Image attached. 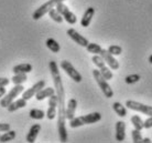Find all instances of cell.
I'll use <instances>...</instances> for the list:
<instances>
[{
  "label": "cell",
  "mask_w": 152,
  "mask_h": 143,
  "mask_svg": "<svg viewBox=\"0 0 152 143\" xmlns=\"http://www.w3.org/2000/svg\"><path fill=\"white\" fill-rule=\"evenodd\" d=\"M131 136H132V142L133 143H143V138L141 136L140 130L133 129L131 131Z\"/></svg>",
  "instance_id": "83f0119b"
},
{
  "label": "cell",
  "mask_w": 152,
  "mask_h": 143,
  "mask_svg": "<svg viewBox=\"0 0 152 143\" xmlns=\"http://www.w3.org/2000/svg\"><path fill=\"white\" fill-rule=\"evenodd\" d=\"M143 128L145 129H151L152 128V116H150L147 120L143 122Z\"/></svg>",
  "instance_id": "1f68e13d"
},
{
  "label": "cell",
  "mask_w": 152,
  "mask_h": 143,
  "mask_svg": "<svg viewBox=\"0 0 152 143\" xmlns=\"http://www.w3.org/2000/svg\"><path fill=\"white\" fill-rule=\"evenodd\" d=\"M53 94H55V89L54 88H45L44 87L43 89H41L35 94V99L38 101H42L44 100V99H46V98H50L51 96H53Z\"/></svg>",
  "instance_id": "ac0fdd59"
},
{
  "label": "cell",
  "mask_w": 152,
  "mask_h": 143,
  "mask_svg": "<svg viewBox=\"0 0 152 143\" xmlns=\"http://www.w3.org/2000/svg\"><path fill=\"white\" fill-rule=\"evenodd\" d=\"M108 52L111 53L113 56H119L122 52V48L120 46H117V44H113L108 48Z\"/></svg>",
  "instance_id": "4dcf8cb0"
},
{
  "label": "cell",
  "mask_w": 152,
  "mask_h": 143,
  "mask_svg": "<svg viewBox=\"0 0 152 143\" xmlns=\"http://www.w3.org/2000/svg\"><path fill=\"white\" fill-rule=\"evenodd\" d=\"M48 13H49L50 18L53 20V21L57 22V23H62V22H63V20H64V18L62 17L61 13L57 11L56 9H54V8H53V9H51Z\"/></svg>",
  "instance_id": "cb8c5ba5"
},
{
  "label": "cell",
  "mask_w": 152,
  "mask_h": 143,
  "mask_svg": "<svg viewBox=\"0 0 152 143\" xmlns=\"http://www.w3.org/2000/svg\"><path fill=\"white\" fill-rule=\"evenodd\" d=\"M95 15V8L93 7H89L87 8L85 12H84L83 17H82V19H80V26L84 28H87L91 22V19H93V17Z\"/></svg>",
  "instance_id": "4fadbf2b"
},
{
  "label": "cell",
  "mask_w": 152,
  "mask_h": 143,
  "mask_svg": "<svg viewBox=\"0 0 152 143\" xmlns=\"http://www.w3.org/2000/svg\"><path fill=\"white\" fill-rule=\"evenodd\" d=\"M56 10L62 15V17L64 18V20L69 24H75L77 22V18L76 16L73 13L71 10L69 9L67 6H65L63 2H60V4H56Z\"/></svg>",
  "instance_id": "9c48e42d"
},
{
  "label": "cell",
  "mask_w": 152,
  "mask_h": 143,
  "mask_svg": "<svg viewBox=\"0 0 152 143\" xmlns=\"http://www.w3.org/2000/svg\"><path fill=\"white\" fill-rule=\"evenodd\" d=\"M93 76H94V79L96 80L98 87L100 88V90H102V92L104 93V96L106 98H108V99H110V98L114 97V91H113L111 87L109 85L108 81L104 78L103 74L100 73V71L96 69L93 70Z\"/></svg>",
  "instance_id": "3957f363"
},
{
  "label": "cell",
  "mask_w": 152,
  "mask_h": 143,
  "mask_svg": "<svg viewBox=\"0 0 152 143\" xmlns=\"http://www.w3.org/2000/svg\"><path fill=\"white\" fill-rule=\"evenodd\" d=\"M45 44H46V47H48V49L51 50L52 52H54V53H57V52H60V50H61V46H60V43L57 42L56 40L53 39V38L46 39Z\"/></svg>",
  "instance_id": "ffe728a7"
},
{
  "label": "cell",
  "mask_w": 152,
  "mask_h": 143,
  "mask_svg": "<svg viewBox=\"0 0 152 143\" xmlns=\"http://www.w3.org/2000/svg\"><path fill=\"white\" fill-rule=\"evenodd\" d=\"M126 139V123L124 121H117L116 123V140L122 142Z\"/></svg>",
  "instance_id": "2e32d148"
},
{
  "label": "cell",
  "mask_w": 152,
  "mask_h": 143,
  "mask_svg": "<svg viewBox=\"0 0 152 143\" xmlns=\"http://www.w3.org/2000/svg\"><path fill=\"white\" fill-rule=\"evenodd\" d=\"M40 131H41V125H40L39 123L33 124V125L30 128L29 132H28L27 138H26V141H27V142H29V143L35 142V140H37V138H38Z\"/></svg>",
  "instance_id": "5bb4252c"
},
{
  "label": "cell",
  "mask_w": 152,
  "mask_h": 143,
  "mask_svg": "<svg viewBox=\"0 0 152 143\" xmlns=\"http://www.w3.org/2000/svg\"><path fill=\"white\" fill-rule=\"evenodd\" d=\"M29 116H30L31 119L42 120L45 116V112L43 110H40V109H32V110H30V112H29Z\"/></svg>",
  "instance_id": "603a6c76"
},
{
  "label": "cell",
  "mask_w": 152,
  "mask_h": 143,
  "mask_svg": "<svg viewBox=\"0 0 152 143\" xmlns=\"http://www.w3.org/2000/svg\"><path fill=\"white\" fill-rule=\"evenodd\" d=\"M66 33H67V36L72 39L74 42H76L78 46H80V47H85V48H86L87 44L89 43L87 39L85 38V37H83L80 33H78V32H77L75 29H73V28L69 29V30L66 31Z\"/></svg>",
  "instance_id": "8fae6325"
},
{
  "label": "cell",
  "mask_w": 152,
  "mask_h": 143,
  "mask_svg": "<svg viewBox=\"0 0 152 143\" xmlns=\"http://www.w3.org/2000/svg\"><path fill=\"white\" fill-rule=\"evenodd\" d=\"M76 109H77V101L76 99H69L66 105V110H65V114H66V120H72L75 116Z\"/></svg>",
  "instance_id": "9a60e30c"
},
{
  "label": "cell",
  "mask_w": 152,
  "mask_h": 143,
  "mask_svg": "<svg viewBox=\"0 0 152 143\" xmlns=\"http://www.w3.org/2000/svg\"><path fill=\"white\" fill-rule=\"evenodd\" d=\"M10 130V124L9 123H0V132H6Z\"/></svg>",
  "instance_id": "d6a6232c"
},
{
  "label": "cell",
  "mask_w": 152,
  "mask_h": 143,
  "mask_svg": "<svg viewBox=\"0 0 152 143\" xmlns=\"http://www.w3.org/2000/svg\"><path fill=\"white\" fill-rule=\"evenodd\" d=\"M140 80V76L139 74H129L127 76L125 79V82L127 84H132V83H136Z\"/></svg>",
  "instance_id": "f546056e"
},
{
  "label": "cell",
  "mask_w": 152,
  "mask_h": 143,
  "mask_svg": "<svg viewBox=\"0 0 152 143\" xmlns=\"http://www.w3.org/2000/svg\"><path fill=\"white\" fill-rule=\"evenodd\" d=\"M0 136H1V134H0Z\"/></svg>",
  "instance_id": "74e56055"
},
{
  "label": "cell",
  "mask_w": 152,
  "mask_h": 143,
  "mask_svg": "<svg viewBox=\"0 0 152 143\" xmlns=\"http://www.w3.org/2000/svg\"><path fill=\"white\" fill-rule=\"evenodd\" d=\"M61 69L64 70L65 72H66V74L72 79L73 81L76 82V83H80V82H82V80H83L82 74H80V72L73 67L72 63L69 61H67V60L61 61Z\"/></svg>",
  "instance_id": "52a82bcc"
},
{
  "label": "cell",
  "mask_w": 152,
  "mask_h": 143,
  "mask_svg": "<svg viewBox=\"0 0 152 143\" xmlns=\"http://www.w3.org/2000/svg\"><path fill=\"white\" fill-rule=\"evenodd\" d=\"M151 142V140L149 139V138H143V143H150Z\"/></svg>",
  "instance_id": "d590c367"
},
{
  "label": "cell",
  "mask_w": 152,
  "mask_h": 143,
  "mask_svg": "<svg viewBox=\"0 0 152 143\" xmlns=\"http://www.w3.org/2000/svg\"><path fill=\"white\" fill-rule=\"evenodd\" d=\"M27 107V100L26 99H18V100H13L10 103V104L8 105L7 109L9 112H15L17 110H19V109H22V108H26Z\"/></svg>",
  "instance_id": "e0dca14e"
},
{
  "label": "cell",
  "mask_w": 152,
  "mask_h": 143,
  "mask_svg": "<svg viewBox=\"0 0 152 143\" xmlns=\"http://www.w3.org/2000/svg\"><path fill=\"white\" fill-rule=\"evenodd\" d=\"M10 80L8 78H0V87H6L9 84Z\"/></svg>",
  "instance_id": "836d02e7"
},
{
  "label": "cell",
  "mask_w": 152,
  "mask_h": 143,
  "mask_svg": "<svg viewBox=\"0 0 152 143\" xmlns=\"http://www.w3.org/2000/svg\"><path fill=\"white\" fill-rule=\"evenodd\" d=\"M100 120H102V114L99 112H93L82 116L73 118L72 120H69V127L72 129H75L78 128V127H82V125H86V124L96 123Z\"/></svg>",
  "instance_id": "7a4b0ae2"
},
{
  "label": "cell",
  "mask_w": 152,
  "mask_h": 143,
  "mask_svg": "<svg viewBox=\"0 0 152 143\" xmlns=\"http://www.w3.org/2000/svg\"><path fill=\"white\" fill-rule=\"evenodd\" d=\"M149 62H150V63L152 64V54L150 56V57H149Z\"/></svg>",
  "instance_id": "8d00e7d4"
},
{
  "label": "cell",
  "mask_w": 152,
  "mask_h": 143,
  "mask_svg": "<svg viewBox=\"0 0 152 143\" xmlns=\"http://www.w3.org/2000/svg\"><path fill=\"white\" fill-rule=\"evenodd\" d=\"M86 49H87V51L89 52V53H93V54H99L100 53V51L103 50V48L99 46V44L94 43V42L88 43L87 47H86Z\"/></svg>",
  "instance_id": "d4e9b609"
},
{
  "label": "cell",
  "mask_w": 152,
  "mask_h": 143,
  "mask_svg": "<svg viewBox=\"0 0 152 143\" xmlns=\"http://www.w3.org/2000/svg\"><path fill=\"white\" fill-rule=\"evenodd\" d=\"M45 116L49 120H54L55 116H57V108L56 107H51V105H49V109L46 111Z\"/></svg>",
  "instance_id": "f1b7e54d"
},
{
  "label": "cell",
  "mask_w": 152,
  "mask_h": 143,
  "mask_svg": "<svg viewBox=\"0 0 152 143\" xmlns=\"http://www.w3.org/2000/svg\"><path fill=\"white\" fill-rule=\"evenodd\" d=\"M28 80L27 73H17L13 76V78L11 79V81L15 83V84H22Z\"/></svg>",
  "instance_id": "4316f807"
},
{
  "label": "cell",
  "mask_w": 152,
  "mask_h": 143,
  "mask_svg": "<svg viewBox=\"0 0 152 143\" xmlns=\"http://www.w3.org/2000/svg\"><path fill=\"white\" fill-rule=\"evenodd\" d=\"M131 123H132L133 128L137 130H142L143 129V121L139 116H131Z\"/></svg>",
  "instance_id": "484cf974"
},
{
  "label": "cell",
  "mask_w": 152,
  "mask_h": 143,
  "mask_svg": "<svg viewBox=\"0 0 152 143\" xmlns=\"http://www.w3.org/2000/svg\"><path fill=\"white\" fill-rule=\"evenodd\" d=\"M15 136H17V132L13 131V130H8V131L4 132V134L0 136V142H10V141L15 139Z\"/></svg>",
  "instance_id": "7402d4cb"
},
{
  "label": "cell",
  "mask_w": 152,
  "mask_h": 143,
  "mask_svg": "<svg viewBox=\"0 0 152 143\" xmlns=\"http://www.w3.org/2000/svg\"><path fill=\"white\" fill-rule=\"evenodd\" d=\"M91 61L94 62V64L98 68V70L100 71V73L103 74L104 78H105L106 80H111V79H113L114 74L111 72V70L106 66V62L102 58L100 54H94V57L91 58Z\"/></svg>",
  "instance_id": "8992f818"
},
{
  "label": "cell",
  "mask_w": 152,
  "mask_h": 143,
  "mask_svg": "<svg viewBox=\"0 0 152 143\" xmlns=\"http://www.w3.org/2000/svg\"><path fill=\"white\" fill-rule=\"evenodd\" d=\"M45 87V81L44 80H40V81H38L35 84H33L31 88H29L28 90H26V91H23L22 92V98L23 99H26V100H30L31 98H33L37 94V93L40 91L41 89H43Z\"/></svg>",
  "instance_id": "30bf717a"
},
{
  "label": "cell",
  "mask_w": 152,
  "mask_h": 143,
  "mask_svg": "<svg viewBox=\"0 0 152 143\" xmlns=\"http://www.w3.org/2000/svg\"><path fill=\"white\" fill-rule=\"evenodd\" d=\"M6 94V88L4 87H0V99Z\"/></svg>",
  "instance_id": "e575fe53"
},
{
  "label": "cell",
  "mask_w": 152,
  "mask_h": 143,
  "mask_svg": "<svg viewBox=\"0 0 152 143\" xmlns=\"http://www.w3.org/2000/svg\"><path fill=\"white\" fill-rule=\"evenodd\" d=\"M126 108L133 110V111H138V112L143 113V114H145V116H152L151 105L143 104V103H140V102H137V101H133V100L126 101Z\"/></svg>",
  "instance_id": "ba28073f"
},
{
  "label": "cell",
  "mask_w": 152,
  "mask_h": 143,
  "mask_svg": "<svg viewBox=\"0 0 152 143\" xmlns=\"http://www.w3.org/2000/svg\"><path fill=\"white\" fill-rule=\"evenodd\" d=\"M113 109H114L115 112L117 113V116H119L120 118H125L127 116V109L120 102H114L113 103Z\"/></svg>",
  "instance_id": "44dd1931"
},
{
  "label": "cell",
  "mask_w": 152,
  "mask_h": 143,
  "mask_svg": "<svg viewBox=\"0 0 152 143\" xmlns=\"http://www.w3.org/2000/svg\"><path fill=\"white\" fill-rule=\"evenodd\" d=\"M64 1L65 0H49V1H46L45 4H43L42 6H40V7L32 13V18H33V20L41 19L42 17L44 15H46L51 9H53L54 7H56L57 4L64 2Z\"/></svg>",
  "instance_id": "5b68a950"
},
{
  "label": "cell",
  "mask_w": 152,
  "mask_h": 143,
  "mask_svg": "<svg viewBox=\"0 0 152 143\" xmlns=\"http://www.w3.org/2000/svg\"><path fill=\"white\" fill-rule=\"evenodd\" d=\"M99 54L102 56V58L105 60V62L109 66V68H110L111 70H118L119 69V62L116 60L115 56H113L111 53L108 52V50L103 49V50L100 51V53Z\"/></svg>",
  "instance_id": "7c38bea8"
},
{
  "label": "cell",
  "mask_w": 152,
  "mask_h": 143,
  "mask_svg": "<svg viewBox=\"0 0 152 143\" xmlns=\"http://www.w3.org/2000/svg\"><path fill=\"white\" fill-rule=\"evenodd\" d=\"M12 71L13 73H29L32 71V64L30 63H21V64H18V66H15L12 68Z\"/></svg>",
  "instance_id": "d6986e66"
},
{
  "label": "cell",
  "mask_w": 152,
  "mask_h": 143,
  "mask_svg": "<svg viewBox=\"0 0 152 143\" xmlns=\"http://www.w3.org/2000/svg\"><path fill=\"white\" fill-rule=\"evenodd\" d=\"M23 91H24V87L22 84H15V87L7 94H4V97L0 99V107L7 108L8 105L10 104L13 100H15V98L19 94H21Z\"/></svg>",
  "instance_id": "277c9868"
},
{
  "label": "cell",
  "mask_w": 152,
  "mask_h": 143,
  "mask_svg": "<svg viewBox=\"0 0 152 143\" xmlns=\"http://www.w3.org/2000/svg\"><path fill=\"white\" fill-rule=\"evenodd\" d=\"M49 68L52 74V79L54 82L55 93L57 96V131L58 138L61 142L67 141V131H66V114H65V91L64 85L62 81V77L60 74L58 66L54 60L49 62Z\"/></svg>",
  "instance_id": "6da1fadb"
}]
</instances>
